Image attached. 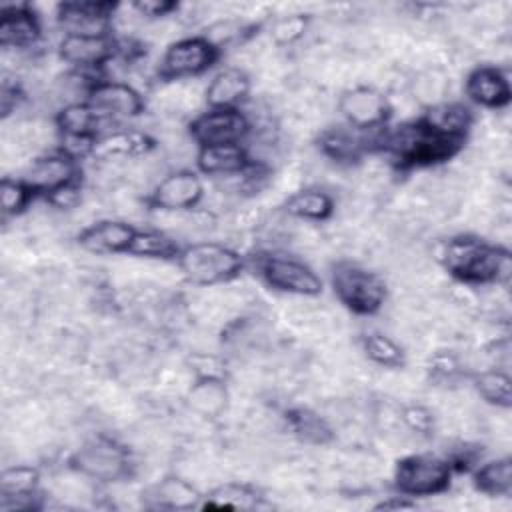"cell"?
Instances as JSON below:
<instances>
[{
  "label": "cell",
  "instance_id": "1",
  "mask_svg": "<svg viewBox=\"0 0 512 512\" xmlns=\"http://www.w3.org/2000/svg\"><path fill=\"white\" fill-rule=\"evenodd\" d=\"M386 128V126H384ZM378 136V148L388 152L400 166H432L452 158L464 144L462 138L448 136L424 118L384 130Z\"/></svg>",
  "mask_w": 512,
  "mask_h": 512
},
{
  "label": "cell",
  "instance_id": "2",
  "mask_svg": "<svg viewBox=\"0 0 512 512\" xmlns=\"http://www.w3.org/2000/svg\"><path fill=\"white\" fill-rule=\"evenodd\" d=\"M440 262L450 276L464 284H502L510 278V252L474 236H456L440 252Z\"/></svg>",
  "mask_w": 512,
  "mask_h": 512
},
{
  "label": "cell",
  "instance_id": "3",
  "mask_svg": "<svg viewBox=\"0 0 512 512\" xmlns=\"http://www.w3.org/2000/svg\"><path fill=\"white\" fill-rule=\"evenodd\" d=\"M176 262L184 278L196 286L230 282L244 266L242 256L234 248L220 242H194L180 248Z\"/></svg>",
  "mask_w": 512,
  "mask_h": 512
},
{
  "label": "cell",
  "instance_id": "4",
  "mask_svg": "<svg viewBox=\"0 0 512 512\" xmlns=\"http://www.w3.org/2000/svg\"><path fill=\"white\" fill-rule=\"evenodd\" d=\"M330 282L336 298L358 316H372L386 302L388 290L384 280L356 262H336L330 272Z\"/></svg>",
  "mask_w": 512,
  "mask_h": 512
},
{
  "label": "cell",
  "instance_id": "5",
  "mask_svg": "<svg viewBox=\"0 0 512 512\" xmlns=\"http://www.w3.org/2000/svg\"><path fill=\"white\" fill-rule=\"evenodd\" d=\"M450 460L424 452L398 460L394 468V486L402 496H434L450 486Z\"/></svg>",
  "mask_w": 512,
  "mask_h": 512
},
{
  "label": "cell",
  "instance_id": "6",
  "mask_svg": "<svg viewBox=\"0 0 512 512\" xmlns=\"http://www.w3.org/2000/svg\"><path fill=\"white\" fill-rule=\"evenodd\" d=\"M80 474L98 482H116L130 476L132 462L128 450L108 436H96L84 442L70 458Z\"/></svg>",
  "mask_w": 512,
  "mask_h": 512
},
{
  "label": "cell",
  "instance_id": "7",
  "mask_svg": "<svg viewBox=\"0 0 512 512\" xmlns=\"http://www.w3.org/2000/svg\"><path fill=\"white\" fill-rule=\"evenodd\" d=\"M260 278L274 290L296 296H318L322 292L320 276L302 260L286 254L266 252L256 258Z\"/></svg>",
  "mask_w": 512,
  "mask_h": 512
},
{
  "label": "cell",
  "instance_id": "8",
  "mask_svg": "<svg viewBox=\"0 0 512 512\" xmlns=\"http://www.w3.org/2000/svg\"><path fill=\"white\" fill-rule=\"evenodd\" d=\"M220 50L206 36H186L172 42L158 66L162 80H182L206 72L218 60Z\"/></svg>",
  "mask_w": 512,
  "mask_h": 512
},
{
  "label": "cell",
  "instance_id": "9",
  "mask_svg": "<svg viewBox=\"0 0 512 512\" xmlns=\"http://www.w3.org/2000/svg\"><path fill=\"white\" fill-rule=\"evenodd\" d=\"M250 132V122L240 108H208L188 124V134L202 146L240 144Z\"/></svg>",
  "mask_w": 512,
  "mask_h": 512
},
{
  "label": "cell",
  "instance_id": "10",
  "mask_svg": "<svg viewBox=\"0 0 512 512\" xmlns=\"http://www.w3.org/2000/svg\"><path fill=\"white\" fill-rule=\"evenodd\" d=\"M338 110L354 130L382 128L390 116L388 98L372 86H354L338 100Z\"/></svg>",
  "mask_w": 512,
  "mask_h": 512
},
{
  "label": "cell",
  "instance_id": "11",
  "mask_svg": "<svg viewBox=\"0 0 512 512\" xmlns=\"http://www.w3.org/2000/svg\"><path fill=\"white\" fill-rule=\"evenodd\" d=\"M204 196V184L194 170H176L162 178L148 196V204L156 210L180 212L192 210Z\"/></svg>",
  "mask_w": 512,
  "mask_h": 512
},
{
  "label": "cell",
  "instance_id": "12",
  "mask_svg": "<svg viewBox=\"0 0 512 512\" xmlns=\"http://www.w3.org/2000/svg\"><path fill=\"white\" fill-rule=\"evenodd\" d=\"M116 12L114 2H62L56 6L58 24L66 34L104 36L110 30L112 14Z\"/></svg>",
  "mask_w": 512,
  "mask_h": 512
},
{
  "label": "cell",
  "instance_id": "13",
  "mask_svg": "<svg viewBox=\"0 0 512 512\" xmlns=\"http://www.w3.org/2000/svg\"><path fill=\"white\" fill-rule=\"evenodd\" d=\"M86 102L100 114V118H134L144 112L142 94L118 80H98L86 96Z\"/></svg>",
  "mask_w": 512,
  "mask_h": 512
},
{
  "label": "cell",
  "instance_id": "14",
  "mask_svg": "<svg viewBox=\"0 0 512 512\" xmlns=\"http://www.w3.org/2000/svg\"><path fill=\"white\" fill-rule=\"evenodd\" d=\"M78 174V160L66 156L64 152H56L36 158L22 180L34 190V194L48 196L66 184L78 182Z\"/></svg>",
  "mask_w": 512,
  "mask_h": 512
},
{
  "label": "cell",
  "instance_id": "15",
  "mask_svg": "<svg viewBox=\"0 0 512 512\" xmlns=\"http://www.w3.org/2000/svg\"><path fill=\"white\" fill-rule=\"evenodd\" d=\"M58 54L64 62L78 70L100 68L114 56V42L108 34H64V38L58 44Z\"/></svg>",
  "mask_w": 512,
  "mask_h": 512
},
{
  "label": "cell",
  "instance_id": "16",
  "mask_svg": "<svg viewBox=\"0 0 512 512\" xmlns=\"http://www.w3.org/2000/svg\"><path fill=\"white\" fill-rule=\"evenodd\" d=\"M464 90H466V96L474 104H478L482 108H490V110H498V108L508 106V102L512 98L510 80L496 66H478V68H474L466 78Z\"/></svg>",
  "mask_w": 512,
  "mask_h": 512
},
{
  "label": "cell",
  "instance_id": "17",
  "mask_svg": "<svg viewBox=\"0 0 512 512\" xmlns=\"http://www.w3.org/2000/svg\"><path fill=\"white\" fill-rule=\"evenodd\" d=\"M136 228L122 220H100L78 234V244L92 254H122L130 250Z\"/></svg>",
  "mask_w": 512,
  "mask_h": 512
},
{
  "label": "cell",
  "instance_id": "18",
  "mask_svg": "<svg viewBox=\"0 0 512 512\" xmlns=\"http://www.w3.org/2000/svg\"><path fill=\"white\" fill-rule=\"evenodd\" d=\"M2 48H30L38 42L42 26L38 16L26 4L2 6L0 10Z\"/></svg>",
  "mask_w": 512,
  "mask_h": 512
},
{
  "label": "cell",
  "instance_id": "19",
  "mask_svg": "<svg viewBox=\"0 0 512 512\" xmlns=\"http://www.w3.org/2000/svg\"><path fill=\"white\" fill-rule=\"evenodd\" d=\"M250 162L252 158L242 144L202 146L196 152V166L208 176H236L244 172Z\"/></svg>",
  "mask_w": 512,
  "mask_h": 512
},
{
  "label": "cell",
  "instance_id": "20",
  "mask_svg": "<svg viewBox=\"0 0 512 512\" xmlns=\"http://www.w3.org/2000/svg\"><path fill=\"white\" fill-rule=\"evenodd\" d=\"M250 92V80L240 68H224L212 76L204 98L210 108H238Z\"/></svg>",
  "mask_w": 512,
  "mask_h": 512
},
{
  "label": "cell",
  "instance_id": "21",
  "mask_svg": "<svg viewBox=\"0 0 512 512\" xmlns=\"http://www.w3.org/2000/svg\"><path fill=\"white\" fill-rule=\"evenodd\" d=\"M154 140L140 130H114L96 140L92 156L98 160L110 158H136L148 154L154 148Z\"/></svg>",
  "mask_w": 512,
  "mask_h": 512
},
{
  "label": "cell",
  "instance_id": "22",
  "mask_svg": "<svg viewBox=\"0 0 512 512\" xmlns=\"http://www.w3.org/2000/svg\"><path fill=\"white\" fill-rule=\"evenodd\" d=\"M228 402V390L220 376L202 374L188 390V406L192 412L214 418L218 416Z\"/></svg>",
  "mask_w": 512,
  "mask_h": 512
},
{
  "label": "cell",
  "instance_id": "23",
  "mask_svg": "<svg viewBox=\"0 0 512 512\" xmlns=\"http://www.w3.org/2000/svg\"><path fill=\"white\" fill-rule=\"evenodd\" d=\"M318 148L326 158L338 164H354L370 146L368 138H362L346 128H330L320 134Z\"/></svg>",
  "mask_w": 512,
  "mask_h": 512
},
{
  "label": "cell",
  "instance_id": "24",
  "mask_svg": "<svg viewBox=\"0 0 512 512\" xmlns=\"http://www.w3.org/2000/svg\"><path fill=\"white\" fill-rule=\"evenodd\" d=\"M286 214L300 218V220H312V222H324L334 212V200L328 192L318 188H306L300 192H294L284 202Z\"/></svg>",
  "mask_w": 512,
  "mask_h": 512
},
{
  "label": "cell",
  "instance_id": "25",
  "mask_svg": "<svg viewBox=\"0 0 512 512\" xmlns=\"http://www.w3.org/2000/svg\"><path fill=\"white\" fill-rule=\"evenodd\" d=\"M100 114L84 100L70 102L56 114V126L62 136H82V138H98Z\"/></svg>",
  "mask_w": 512,
  "mask_h": 512
},
{
  "label": "cell",
  "instance_id": "26",
  "mask_svg": "<svg viewBox=\"0 0 512 512\" xmlns=\"http://www.w3.org/2000/svg\"><path fill=\"white\" fill-rule=\"evenodd\" d=\"M422 118L436 130L462 140L466 138V132L472 124L470 110L458 102H438L430 106V110Z\"/></svg>",
  "mask_w": 512,
  "mask_h": 512
},
{
  "label": "cell",
  "instance_id": "27",
  "mask_svg": "<svg viewBox=\"0 0 512 512\" xmlns=\"http://www.w3.org/2000/svg\"><path fill=\"white\" fill-rule=\"evenodd\" d=\"M474 486L486 496H510L512 492V460L508 456L482 464L474 472Z\"/></svg>",
  "mask_w": 512,
  "mask_h": 512
},
{
  "label": "cell",
  "instance_id": "28",
  "mask_svg": "<svg viewBox=\"0 0 512 512\" xmlns=\"http://www.w3.org/2000/svg\"><path fill=\"white\" fill-rule=\"evenodd\" d=\"M152 506L170 508V510H188L194 508L200 500V494L192 484L180 478H166L152 488Z\"/></svg>",
  "mask_w": 512,
  "mask_h": 512
},
{
  "label": "cell",
  "instance_id": "29",
  "mask_svg": "<svg viewBox=\"0 0 512 512\" xmlns=\"http://www.w3.org/2000/svg\"><path fill=\"white\" fill-rule=\"evenodd\" d=\"M290 430L308 444H328L332 440V428L328 422L310 408H292L286 412Z\"/></svg>",
  "mask_w": 512,
  "mask_h": 512
},
{
  "label": "cell",
  "instance_id": "30",
  "mask_svg": "<svg viewBox=\"0 0 512 512\" xmlns=\"http://www.w3.org/2000/svg\"><path fill=\"white\" fill-rule=\"evenodd\" d=\"M128 254L134 256H144V258H160V260H170L178 258L180 246L166 236L164 232L158 230H136V236L130 244Z\"/></svg>",
  "mask_w": 512,
  "mask_h": 512
},
{
  "label": "cell",
  "instance_id": "31",
  "mask_svg": "<svg viewBox=\"0 0 512 512\" xmlns=\"http://www.w3.org/2000/svg\"><path fill=\"white\" fill-rule=\"evenodd\" d=\"M362 350L366 356L384 368H402L406 362V354L398 342H394L390 336L380 332L364 334L362 338Z\"/></svg>",
  "mask_w": 512,
  "mask_h": 512
},
{
  "label": "cell",
  "instance_id": "32",
  "mask_svg": "<svg viewBox=\"0 0 512 512\" xmlns=\"http://www.w3.org/2000/svg\"><path fill=\"white\" fill-rule=\"evenodd\" d=\"M474 386L478 394L498 408H510L512 394H510V376L498 368L484 370L474 378Z\"/></svg>",
  "mask_w": 512,
  "mask_h": 512
},
{
  "label": "cell",
  "instance_id": "33",
  "mask_svg": "<svg viewBox=\"0 0 512 512\" xmlns=\"http://www.w3.org/2000/svg\"><path fill=\"white\" fill-rule=\"evenodd\" d=\"M38 480H40V474L34 466H26V464L10 466L0 476V498L36 494Z\"/></svg>",
  "mask_w": 512,
  "mask_h": 512
},
{
  "label": "cell",
  "instance_id": "34",
  "mask_svg": "<svg viewBox=\"0 0 512 512\" xmlns=\"http://www.w3.org/2000/svg\"><path fill=\"white\" fill-rule=\"evenodd\" d=\"M258 492L254 488H250L248 484H224L218 486L210 492L208 502L204 504V508H250L254 506V502Z\"/></svg>",
  "mask_w": 512,
  "mask_h": 512
},
{
  "label": "cell",
  "instance_id": "35",
  "mask_svg": "<svg viewBox=\"0 0 512 512\" xmlns=\"http://www.w3.org/2000/svg\"><path fill=\"white\" fill-rule=\"evenodd\" d=\"M34 196H36L34 190L24 180L6 176L0 182V202H2V212L6 216L20 214L24 208H28Z\"/></svg>",
  "mask_w": 512,
  "mask_h": 512
},
{
  "label": "cell",
  "instance_id": "36",
  "mask_svg": "<svg viewBox=\"0 0 512 512\" xmlns=\"http://www.w3.org/2000/svg\"><path fill=\"white\" fill-rule=\"evenodd\" d=\"M306 24H308V18L306 14H288V16H282L274 22L272 26V38L276 44L280 46H286V44H292L296 42L304 32H306Z\"/></svg>",
  "mask_w": 512,
  "mask_h": 512
},
{
  "label": "cell",
  "instance_id": "37",
  "mask_svg": "<svg viewBox=\"0 0 512 512\" xmlns=\"http://www.w3.org/2000/svg\"><path fill=\"white\" fill-rule=\"evenodd\" d=\"M400 418L416 434L428 436L434 430V416L422 404H408V406H404L402 412H400Z\"/></svg>",
  "mask_w": 512,
  "mask_h": 512
},
{
  "label": "cell",
  "instance_id": "38",
  "mask_svg": "<svg viewBox=\"0 0 512 512\" xmlns=\"http://www.w3.org/2000/svg\"><path fill=\"white\" fill-rule=\"evenodd\" d=\"M132 10L144 18H164L178 10V2L174 0H140L132 4Z\"/></svg>",
  "mask_w": 512,
  "mask_h": 512
},
{
  "label": "cell",
  "instance_id": "39",
  "mask_svg": "<svg viewBox=\"0 0 512 512\" xmlns=\"http://www.w3.org/2000/svg\"><path fill=\"white\" fill-rule=\"evenodd\" d=\"M80 192L82 190H80V180H78V182H72V184H66V186L54 190L52 194L46 196V200L60 210H68L80 202Z\"/></svg>",
  "mask_w": 512,
  "mask_h": 512
},
{
  "label": "cell",
  "instance_id": "40",
  "mask_svg": "<svg viewBox=\"0 0 512 512\" xmlns=\"http://www.w3.org/2000/svg\"><path fill=\"white\" fill-rule=\"evenodd\" d=\"M20 98H22V92H20V88H18L16 84H8V82H4V84H2L0 108H2V116H4V118H6V116H8V114L18 106Z\"/></svg>",
  "mask_w": 512,
  "mask_h": 512
},
{
  "label": "cell",
  "instance_id": "41",
  "mask_svg": "<svg viewBox=\"0 0 512 512\" xmlns=\"http://www.w3.org/2000/svg\"><path fill=\"white\" fill-rule=\"evenodd\" d=\"M416 504L408 500V496H396L390 500H382L380 504H376V510H404V508H414Z\"/></svg>",
  "mask_w": 512,
  "mask_h": 512
}]
</instances>
